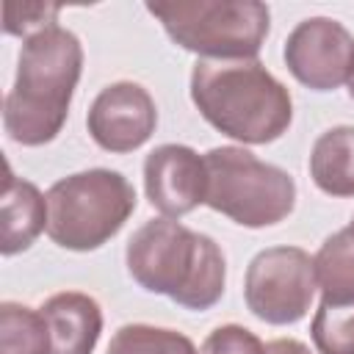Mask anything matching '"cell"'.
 Here are the masks:
<instances>
[{
    "label": "cell",
    "mask_w": 354,
    "mask_h": 354,
    "mask_svg": "<svg viewBox=\"0 0 354 354\" xmlns=\"http://www.w3.org/2000/svg\"><path fill=\"white\" fill-rule=\"evenodd\" d=\"M83 72L80 39L50 25L22 41L17 77L3 102V127L22 147L50 144L66 124L72 94Z\"/></svg>",
    "instance_id": "cell-1"
},
{
    "label": "cell",
    "mask_w": 354,
    "mask_h": 354,
    "mask_svg": "<svg viewBox=\"0 0 354 354\" xmlns=\"http://www.w3.org/2000/svg\"><path fill=\"white\" fill-rule=\"evenodd\" d=\"M124 263L144 290L169 296L185 310H210L224 293L227 263L221 246L177 218L160 216L141 224L127 241Z\"/></svg>",
    "instance_id": "cell-2"
},
{
    "label": "cell",
    "mask_w": 354,
    "mask_h": 354,
    "mask_svg": "<svg viewBox=\"0 0 354 354\" xmlns=\"http://www.w3.org/2000/svg\"><path fill=\"white\" fill-rule=\"evenodd\" d=\"M191 102L210 127L241 144H271L293 119L290 91L257 58H199L191 69Z\"/></svg>",
    "instance_id": "cell-3"
},
{
    "label": "cell",
    "mask_w": 354,
    "mask_h": 354,
    "mask_svg": "<svg viewBox=\"0 0 354 354\" xmlns=\"http://www.w3.org/2000/svg\"><path fill=\"white\" fill-rule=\"evenodd\" d=\"M136 202V188L122 171H75L47 191V235L61 249L94 252L124 227Z\"/></svg>",
    "instance_id": "cell-4"
},
{
    "label": "cell",
    "mask_w": 354,
    "mask_h": 354,
    "mask_svg": "<svg viewBox=\"0 0 354 354\" xmlns=\"http://www.w3.org/2000/svg\"><path fill=\"white\" fill-rule=\"evenodd\" d=\"M169 39L205 61L257 58L271 11L257 0H166L147 3Z\"/></svg>",
    "instance_id": "cell-5"
},
{
    "label": "cell",
    "mask_w": 354,
    "mask_h": 354,
    "mask_svg": "<svg viewBox=\"0 0 354 354\" xmlns=\"http://www.w3.org/2000/svg\"><path fill=\"white\" fill-rule=\"evenodd\" d=\"M205 205L241 227L260 230L285 221L296 205L293 177L260 160L243 147H213L205 152Z\"/></svg>",
    "instance_id": "cell-6"
},
{
    "label": "cell",
    "mask_w": 354,
    "mask_h": 354,
    "mask_svg": "<svg viewBox=\"0 0 354 354\" xmlns=\"http://www.w3.org/2000/svg\"><path fill=\"white\" fill-rule=\"evenodd\" d=\"M313 257L299 246H268L246 266L243 299L254 318L271 326L299 324L315 296Z\"/></svg>",
    "instance_id": "cell-7"
},
{
    "label": "cell",
    "mask_w": 354,
    "mask_h": 354,
    "mask_svg": "<svg viewBox=\"0 0 354 354\" xmlns=\"http://www.w3.org/2000/svg\"><path fill=\"white\" fill-rule=\"evenodd\" d=\"M288 72L313 91H335L354 72V36L332 17L301 19L285 39Z\"/></svg>",
    "instance_id": "cell-8"
},
{
    "label": "cell",
    "mask_w": 354,
    "mask_h": 354,
    "mask_svg": "<svg viewBox=\"0 0 354 354\" xmlns=\"http://www.w3.org/2000/svg\"><path fill=\"white\" fill-rule=\"evenodd\" d=\"M86 127L100 149L124 155L149 141L158 127V108L141 83L116 80L94 97Z\"/></svg>",
    "instance_id": "cell-9"
},
{
    "label": "cell",
    "mask_w": 354,
    "mask_h": 354,
    "mask_svg": "<svg viewBox=\"0 0 354 354\" xmlns=\"http://www.w3.org/2000/svg\"><path fill=\"white\" fill-rule=\"evenodd\" d=\"M144 191L149 205L166 216L180 218L205 205L207 169L205 155L185 144H160L144 158Z\"/></svg>",
    "instance_id": "cell-10"
},
{
    "label": "cell",
    "mask_w": 354,
    "mask_h": 354,
    "mask_svg": "<svg viewBox=\"0 0 354 354\" xmlns=\"http://www.w3.org/2000/svg\"><path fill=\"white\" fill-rule=\"evenodd\" d=\"M50 332V354H91L102 335L100 301L80 290L53 293L41 307Z\"/></svg>",
    "instance_id": "cell-11"
},
{
    "label": "cell",
    "mask_w": 354,
    "mask_h": 354,
    "mask_svg": "<svg viewBox=\"0 0 354 354\" xmlns=\"http://www.w3.org/2000/svg\"><path fill=\"white\" fill-rule=\"evenodd\" d=\"M41 230H47V196L6 166L0 199V252L6 257L25 252Z\"/></svg>",
    "instance_id": "cell-12"
},
{
    "label": "cell",
    "mask_w": 354,
    "mask_h": 354,
    "mask_svg": "<svg viewBox=\"0 0 354 354\" xmlns=\"http://www.w3.org/2000/svg\"><path fill=\"white\" fill-rule=\"evenodd\" d=\"M310 177L329 196H354V124L324 130L310 152Z\"/></svg>",
    "instance_id": "cell-13"
},
{
    "label": "cell",
    "mask_w": 354,
    "mask_h": 354,
    "mask_svg": "<svg viewBox=\"0 0 354 354\" xmlns=\"http://www.w3.org/2000/svg\"><path fill=\"white\" fill-rule=\"evenodd\" d=\"M313 268L324 304H354V238L348 230H337L321 243L313 257Z\"/></svg>",
    "instance_id": "cell-14"
},
{
    "label": "cell",
    "mask_w": 354,
    "mask_h": 354,
    "mask_svg": "<svg viewBox=\"0 0 354 354\" xmlns=\"http://www.w3.org/2000/svg\"><path fill=\"white\" fill-rule=\"evenodd\" d=\"M0 354H50V332L41 310L19 301L0 304Z\"/></svg>",
    "instance_id": "cell-15"
},
{
    "label": "cell",
    "mask_w": 354,
    "mask_h": 354,
    "mask_svg": "<svg viewBox=\"0 0 354 354\" xmlns=\"http://www.w3.org/2000/svg\"><path fill=\"white\" fill-rule=\"evenodd\" d=\"M108 354H199L194 340L177 329L152 324H124L113 332Z\"/></svg>",
    "instance_id": "cell-16"
},
{
    "label": "cell",
    "mask_w": 354,
    "mask_h": 354,
    "mask_svg": "<svg viewBox=\"0 0 354 354\" xmlns=\"http://www.w3.org/2000/svg\"><path fill=\"white\" fill-rule=\"evenodd\" d=\"M310 335L318 354H354V304H318Z\"/></svg>",
    "instance_id": "cell-17"
},
{
    "label": "cell",
    "mask_w": 354,
    "mask_h": 354,
    "mask_svg": "<svg viewBox=\"0 0 354 354\" xmlns=\"http://www.w3.org/2000/svg\"><path fill=\"white\" fill-rule=\"evenodd\" d=\"M61 6H50V3H8L3 8V28L8 36H33L50 25H55Z\"/></svg>",
    "instance_id": "cell-18"
},
{
    "label": "cell",
    "mask_w": 354,
    "mask_h": 354,
    "mask_svg": "<svg viewBox=\"0 0 354 354\" xmlns=\"http://www.w3.org/2000/svg\"><path fill=\"white\" fill-rule=\"evenodd\" d=\"M202 354H266V343L241 324H224L205 337Z\"/></svg>",
    "instance_id": "cell-19"
},
{
    "label": "cell",
    "mask_w": 354,
    "mask_h": 354,
    "mask_svg": "<svg viewBox=\"0 0 354 354\" xmlns=\"http://www.w3.org/2000/svg\"><path fill=\"white\" fill-rule=\"evenodd\" d=\"M266 354H313L307 343L296 340V337H277L271 343H266Z\"/></svg>",
    "instance_id": "cell-20"
},
{
    "label": "cell",
    "mask_w": 354,
    "mask_h": 354,
    "mask_svg": "<svg viewBox=\"0 0 354 354\" xmlns=\"http://www.w3.org/2000/svg\"><path fill=\"white\" fill-rule=\"evenodd\" d=\"M348 97L354 100V72H351V77H348Z\"/></svg>",
    "instance_id": "cell-21"
},
{
    "label": "cell",
    "mask_w": 354,
    "mask_h": 354,
    "mask_svg": "<svg viewBox=\"0 0 354 354\" xmlns=\"http://www.w3.org/2000/svg\"><path fill=\"white\" fill-rule=\"evenodd\" d=\"M346 230H348V235L354 238V216H351V221H348V227H346Z\"/></svg>",
    "instance_id": "cell-22"
}]
</instances>
